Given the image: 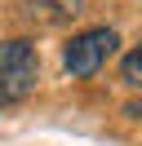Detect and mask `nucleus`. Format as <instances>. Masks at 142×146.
Instances as JSON below:
<instances>
[{
	"mask_svg": "<svg viewBox=\"0 0 142 146\" xmlns=\"http://www.w3.org/2000/svg\"><path fill=\"white\" fill-rule=\"evenodd\" d=\"M40 80V58L31 40H5L0 44V106H13Z\"/></svg>",
	"mask_w": 142,
	"mask_h": 146,
	"instance_id": "nucleus-1",
	"label": "nucleus"
},
{
	"mask_svg": "<svg viewBox=\"0 0 142 146\" xmlns=\"http://www.w3.org/2000/svg\"><path fill=\"white\" fill-rule=\"evenodd\" d=\"M115 44H120V36H115L111 27H93V31L71 36L67 49H62V66H67V75H76V80L98 75V71L107 66V58L115 53Z\"/></svg>",
	"mask_w": 142,
	"mask_h": 146,
	"instance_id": "nucleus-2",
	"label": "nucleus"
},
{
	"mask_svg": "<svg viewBox=\"0 0 142 146\" xmlns=\"http://www.w3.org/2000/svg\"><path fill=\"white\" fill-rule=\"evenodd\" d=\"M76 13H80V0H31V18H44L49 27L71 22Z\"/></svg>",
	"mask_w": 142,
	"mask_h": 146,
	"instance_id": "nucleus-3",
	"label": "nucleus"
},
{
	"mask_svg": "<svg viewBox=\"0 0 142 146\" xmlns=\"http://www.w3.org/2000/svg\"><path fill=\"white\" fill-rule=\"evenodd\" d=\"M120 75H124V84H133V89H142V44L124 53V62H120Z\"/></svg>",
	"mask_w": 142,
	"mask_h": 146,
	"instance_id": "nucleus-4",
	"label": "nucleus"
},
{
	"mask_svg": "<svg viewBox=\"0 0 142 146\" xmlns=\"http://www.w3.org/2000/svg\"><path fill=\"white\" fill-rule=\"evenodd\" d=\"M124 115H133V119H142V102H129V106H124Z\"/></svg>",
	"mask_w": 142,
	"mask_h": 146,
	"instance_id": "nucleus-5",
	"label": "nucleus"
}]
</instances>
